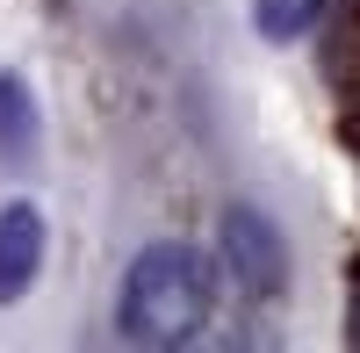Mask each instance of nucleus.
Instances as JSON below:
<instances>
[{
    "label": "nucleus",
    "instance_id": "nucleus-1",
    "mask_svg": "<svg viewBox=\"0 0 360 353\" xmlns=\"http://www.w3.org/2000/svg\"><path fill=\"white\" fill-rule=\"evenodd\" d=\"M209 296H217V274L195 245H144L123 281L115 325L137 346H180L209 325Z\"/></svg>",
    "mask_w": 360,
    "mask_h": 353
},
{
    "label": "nucleus",
    "instance_id": "nucleus-2",
    "mask_svg": "<svg viewBox=\"0 0 360 353\" xmlns=\"http://www.w3.org/2000/svg\"><path fill=\"white\" fill-rule=\"evenodd\" d=\"M224 274L238 296L252 303H274L288 288V252H281V231L266 224L259 210H231L224 217Z\"/></svg>",
    "mask_w": 360,
    "mask_h": 353
},
{
    "label": "nucleus",
    "instance_id": "nucleus-3",
    "mask_svg": "<svg viewBox=\"0 0 360 353\" xmlns=\"http://www.w3.org/2000/svg\"><path fill=\"white\" fill-rule=\"evenodd\" d=\"M37 267H44V217L29 202H8L0 210V303H22Z\"/></svg>",
    "mask_w": 360,
    "mask_h": 353
},
{
    "label": "nucleus",
    "instance_id": "nucleus-4",
    "mask_svg": "<svg viewBox=\"0 0 360 353\" xmlns=\"http://www.w3.org/2000/svg\"><path fill=\"white\" fill-rule=\"evenodd\" d=\"M37 101H29V86L0 72V159H37Z\"/></svg>",
    "mask_w": 360,
    "mask_h": 353
},
{
    "label": "nucleus",
    "instance_id": "nucleus-5",
    "mask_svg": "<svg viewBox=\"0 0 360 353\" xmlns=\"http://www.w3.org/2000/svg\"><path fill=\"white\" fill-rule=\"evenodd\" d=\"M310 15H317V0H259V29L266 37H295Z\"/></svg>",
    "mask_w": 360,
    "mask_h": 353
},
{
    "label": "nucleus",
    "instance_id": "nucleus-6",
    "mask_svg": "<svg viewBox=\"0 0 360 353\" xmlns=\"http://www.w3.org/2000/svg\"><path fill=\"white\" fill-rule=\"evenodd\" d=\"M353 339H360V288H353Z\"/></svg>",
    "mask_w": 360,
    "mask_h": 353
}]
</instances>
